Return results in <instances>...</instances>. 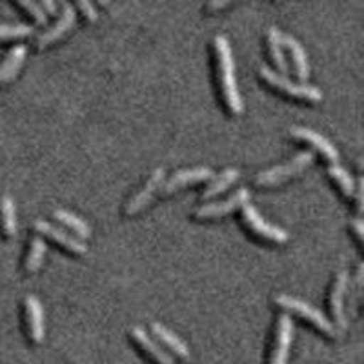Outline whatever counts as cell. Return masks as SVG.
I'll list each match as a JSON object with an SVG mask.
<instances>
[{
	"instance_id": "obj_1",
	"label": "cell",
	"mask_w": 364,
	"mask_h": 364,
	"mask_svg": "<svg viewBox=\"0 0 364 364\" xmlns=\"http://www.w3.org/2000/svg\"><path fill=\"white\" fill-rule=\"evenodd\" d=\"M213 48L217 57V80L220 84L224 102L233 115H240L245 109V104L240 99L239 87L235 79V63H233V51L230 41L224 35L213 37Z\"/></svg>"
},
{
	"instance_id": "obj_2",
	"label": "cell",
	"mask_w": 364,
	"mask_h": 364,
	"mask_svg": "<svg viewBox=\"0 0 364 364\" xmlns=\"http://www.w3.org/2000/svg\"><path fill=\"white\" fill-rule=\"evenodd\" d=\"M273 301H275V304H277L279 308H282V310L291 311V314H297L299 317L310 321V323L314 324L317 330L323 331L324 336H328L330 339H339L341 337V333L337 331V328L333 326V323H331V321H328L326 315H324L321 310H317V308L311 306V304H308V302L301 301V299L290 297V295H286V294L275 295V299H273Z\"/></svg>"
},
{
	"instance_id": "obj_3",
	"label": "cell",
	"mask_w": 364,
	"mask_h": 364,
	"mask_svg": "<svg viewBox=\"0 0 364 364\" xmlns=\"http://www.w3.org/2000/svg\"><path fill=\"white\" fill-rule=\"evenodd\" d=\"M315 154L310 149H304V151H299L294 159H290L284 164L273 166L268 170H262L257 173L255 184L257 186H275V184H281L286 178L295 177L297 173L304 171L308 166L314 164Z\"/></svg>"
},
{
	"instance_id": "obj_4",
	"label": "cell",
	"mask_w": 364,
	"mask_h": 364,
	"mask_svg": "<svg viewBox=\"0 0 364 364\" xmlns=\"http://www.w3.org/2000/svg\"><path fill=\"white\" fill-rule=\"evenodd\" d=\"M259 73H261V77L269 84V86L282 91L286 95L295 97V99L301 100H308V102H318V100H323V91L318 90V87L306 82H294V80L288 79L286 75L277 73L275 70L266 66V64H262V66L259 68Z\"/></svg>"
},
{
	"instance_id": "obj_5",
	"label": "cell",
	"mask_w": 364,
	"mask_h": 364,
	"mask_svg": "<svg viewBox=\"0 0 364 364\" xmlns=\"http://www.w3.org/2000/svg\"><path fill=\"white\" fill-rule=\"evenodd\" d=\"M240 211H242V220H245V224L255 233V235L262 237V239L266 240H272V242H277V245H282V242H286V240L290 239V235H288L286 230L268 223L253 204H242Z\"/></svg>"
},
{
	"instance_id": "obj_6",
	"label": "cell",
	"mask_w": 364,
	"mask_h": 364,
	"mask_svg": "<svg viewBox=\"0 0 364 364\" xmlns=\"http://www.w3.org/2000/svg\"><path fill=\"white\" fill-rule=\"evenodd\" d=\"M250 203V191L246 188H240L235 193L230 195L228 199L217 200V203H204L200 204L197 210L193 211L195 219L206 220V219H217V217L228 215L230 211L242 208V204Z\"/></svg>"
},
{
	"instance_id": "obj_7",
	"label": "cell",
	"mask_w": 364,
	"mask_h": 364,
	"mask_svg": "<svg viewBox=\"0 0 364 364\" xmlns=\"http://www.w3.org/2000/svg\"><path fill=\"white\" fill-rule=\"evenodd\" d=\"M291 339H294V321H291V317L288 314H281L277 317V328H275V339H273L269 364L288 363Z\"/></svg>"
},
{
	"instance_id": "obj_8",
	"label": "cell",
	"mask_w": 364,
	"mask_h": 364,
	"mask_svg": "<svg viewBox=\"0 0 364 364\" xmlns=\"http://www.w3.org/2000/svg\"><path fill=\"white\" fill-rule=\"evenodd\" d=\"M348 284H350V277H348L346 269H341L339 273H336V279H333V284H331L330 310L333 326L337 328L339 333H344L348 328L346 314H344V295H346Z\"/></svg>"
},
{
	"instance_id": "obj_9",
	"label": "cell",
	"mask_w": 364,
	"mask_h": 364,
	"mask_svg": "<svg viewBox=\"0 0 364 364\" xmlns=\"http://www.w3.org/2000/svg\"><path fill=\"white\" fill-rule=\"evenodd\" d=\"M162 182H164V168H157L154 173L149 175L148 181L144 182V186L133 195L132 199L126 203L124 213L126 215H135L142 208H146L149 204V200L154 199V195L161 190Z\"/></svg>"
},
{
	"instance_id": "obj_10",
	"label": "cell",
	"mask_w": 364,
	"mask_h": 364,
	"mask_svg": "<svg viewBox=\"0 0 364 364\" xmlns=\"http://www.w3.org/2000/svg\"><path fill=\"white\" fill-rule=\"evenodd\" d=\"M75 22H77V11H75L73 4H70V2H64L63 4V11H60V17H58V21L55 22L53 26H50L48 29H44L41 35L37 37V46L38 48H48L50 44H53L55 41H58L60 37H64V35L70 31L71 28L75 26Z\"/></svg>"
},
{
	"instance_id": "obj_11",
	"label": "cell",
	"mask_w": 364,
	"mask_h": 364,
	"mask_svg": "<svg viewBox=\"0 0 364 364\" xmlns=\"http://www.w3.org/2000/svg\"><path fill=\"white\" fill-rule=\"evenodd\" d=\"M33 228H35V232L41 233V235H44V237H50V239L55 240L57 245L64 246L68 252L77 253V255H82V253H86L87 248L82 240L77 239V237L71 235V233L64 232V230H60V228L53 226V224L38 219L33 223Z\"/></svg>"
},
{
	"instance_id": "obj_12",
	"label": "cell",
	"mask_w": 364,
	"mask_h": 364,
	"mask_svg": "<svg viewBox=\"0 0 364 364\" xmlns=\"http://www.w3.org/2000/svg\"><path fill=\"white\" fill-rule=\"evenodd\" d=\"M211 177H213V171H211V168H206V166H197V168H190V170L175 171L168 181L162 182V186L159 191H161L162 195H170L173 193V191L181 190V188L188 186V184L208 181V178Z\"/></svg>"
},
{
	"instance_id": "obj_13",
	"label": "cell",
	"mask_w": 364,
	"mask_h": 364,
	"mask_svg": "<svg viewBox=\"0 0 364 364\" xmlns=\"http://www.w3.org/2000/svg\"><path fill=\"white\" fill-rule=\"evenodd\" d=\"M290 135L297 141H304L308 144L314 146L317 151L326 157V161H330V164H339V151L336 149V146L328 141L326 136H323L321 133H317L311 128H302V126H294L290 129Z\"/></svg>"
},
{
	"instance_id": "obj_14",
	"label": "cell",
	"mask_w": 364,
	"mask_h": 364,
	"mask_svg": "<svg viewBox=\"0 0 364 364\" xmlns=\"http://www.w3.org/2000/svg\"><path fill=\"white\" fill-rule=\"evenodd\" d=\"M26 324H28V336L31 343L41 344L44 341V311L37 295H26Z\"/></svg>"
},
{
	"instance_id": "obj_15",
	"label": "cell",
	"mask_w": 364,
	"mask_h": 364,
	"mask_svg": "<svg viewBox=\"0 0 364 364\" xmlns=\"http://www.w3.org/2000/svg\"><path fill=\"white\" fill-rule=\"evenodd\" d=\"M129 336H132V339L139 344V348H141L142 352H144L149 359L154 360L155 364H175L173 357H171L170 353H166L164 350H162V348L159 346V344L155 343L148 333H146L144 328L141 326L132 328Z\"/></svg>"
},
{
	"instance_id": "obj_16",
	"label": "cell",
	"mask_w": 364,
	"mask_h": 364,
	"mask_svg": "<svg viewBox=\"0 0 364 364\" xmlns=\"http://www.w3.org/2000/svg\"><path fill=\"white\" fill-rule=\"evenodd\" d=\"M282 46H286V50L291 53V60H294L297 77L302 82H306L308 77H310V64H308V55L301 46V42L295 37H291V35H282Z\"/></svg>"
},
{
	"instance_id": "obj_17",
	"label": "cell",
	"mask_w": 364,
	"mask_h": 364,
	"mask_svg": "<svg viewBox=\"0 0 364 364\" xmlns=\"http://www.w3.org/2000/svg\"><path fill=\"white\" fill-rule=\"evenodd\" d=\"M26 53H28V50H26L24 44L13 46L11 50L8 51L6 58L2 60V64H0V84L9 82V80L17 77L18 70H21L22 64H24Z\"/></svg>"
},
{
	"instance_id": "obj_18",
	"label": "cell",
	"mask_w": 364,
	"mask_h": 364,
	"mask_svg": "<svg viewBox=\"0 0 364 364\" xmlns=\"http://www.w3.org/2000/svg\"><path fill=\"white\" fill-rule=\"evenodd\" d=\"M151 333H154V336L157 337V339L161 341V343L164 344V346L168 348L171 353H175V355L181 357V359H188V355H190V350H188L186 343H184V341H182L178 336H175L173 331L168 330L164 324L151 323Z\"/></svg>"
},
{
	"instance_id": "obj_19",
	"label": "cell",
	"mask_w": 364,
	"mask_h": 364,
	"mask_svg": "<svg viewBox=\"0 0 364 364\" xmlns=\"http://www.w3.org/2000/svg\"><path fill=\"white\" fill-rule=\"evenodd\" d=\"M239 177H240L239 170H235V168H226V170L220 171L219 175H215L213 181L208 184L206 190H204L203 195H200V200H208L211 199V197H215V195L223 193V191L232 186L233 182H235Z\"/></svg>"
},
{
	"instance_id": "obj_20",
	"label": "cell",
	"mask_w": 364,
	"mask_h": 364,
	"mask_svg": "<svg viewBox=\"0 0 364 364\" xmlns=\"http://www.w3.org/2000/svg\"><path fill=\"white\" fill-rule=\"evenodd\" d=\"M0 224H2V232L6 237L17 235V210H15V203L9 195L0 197Z\"/></svg>"
},
{
	"instance_id": "obj_21",
	"label": "cell",
	"mask_w": 364,
	"mask_h": 364,
	"mask_svg": "<svg viewBox=\"0 0 364 364\" xmlns=\"http://www.w3.org/2000/svg\"><path fill=\"white\" fill-rule=\"evenodd\" d=\"M53 217L58 220V223H63L64 226H68L73 233H77V239H90L91 235V228L87 226V223H84L79 215H75L71 211L63 210V208H58V210L53 211Z\"/></svg>"
},
{
	"instance_id": "obj_22",
	"label": "cell",
	"mask_w": 364,
	"mask_h": 364,
	"mask_svg": "<svg viewBox=\"0 0 364 364\" xmlns=\"http://www.w3.org/2000/svg\"><path fill=\"white\" fill-rule=\"evenodd\" d=\"M46 250H48V245H46V240L41 235H35L33 239L29 240V250L24 261L26 273H35L41 268L42 261H44Z\"/></svg>"
},
{
	"instance_id": "obj_23",
	"label": "cell",
	"mask_w": 364,
	"mask_h": 364,
	"mask_svg": "<svg viewBox=\"0 0 364 364\" xmlns=\"http://www.w3.org/2000/svg\"><path fill=\"white\" fill-rule=\"evenodd\" d=\"M268 48L275 68L281 71V75H284L286 71H288V64H286L284 51H282V33L279 31V28H275V26H272V28L268 29Z\"/></svg>"
},
{
	"instance_id": "obj_24",
	"label": "cell",
	"mask_w": 364,
	"mask_h": 364,
	"mask_svg": "<svg viewBox=\"0 0 364 364\" xmlns=\"http://www.w3.org/2000/svg\"><path fill=\"white\" fill-rule=\"evenodd\" d=\"M328 175L336 181V184L343 191L344 197L352 199L353 195H355V181L352 178V175L348 173L341 164H328Z\"/></svg>"
},
{
	"instance_id": "obj_25",
	"label": "cell",
	"mask_w": 364,
	"mask_h": 364,
	"mask_svg": "<svg viewBox=\"0 0 364 364\" xmlns=\"http://www.w3.org/2000/svg\"><path fill=\"white\" fill-rule=\"evenodd\" d=\"M33 26L28 24H0V41L29 37V35H33Z\"/></svg>"
},
{
	"instance_id": "obj_26",
	"label": "cell",
	"mask_w": 364,
	"mask_h": 364,
	"mask_svg": "<svg viewBox=\"0 0 364 364\" xmlns=\"http://www.w3.org/2000/svg\"><path fill=\"white\" fill-rule=\"evenodd\" d=\"M17 4L21 6V8H24L26 11H28L29 15H31V17L35 18V22H37V24H41V26L48 24V15H46L44 11H42V8L37 4V2H28V0H18Z\"/></svg>"
},
{
	"instance_id": "obj_27",
	"label": "cell",
	"mask_w": 364,
	"mask_h": 364,
	"mask_svg": "<svg viewBox=\"0 0 364 364\" xmlns=\"http://www.w3.org/2000/svg\"><path fill=\"white\" fill-rule=\"evenodd\" d=\"M363 279H364V266H363V262H360V264L357 266L355 284H353V295H352V302H350V306H352V314H355L357 306H359L360 291H363Z\"/></svg>"
},
{
	"instance_id": "obj_28",
	"label": "cell",
	"mask_w": 364,
	"mask_h": 364,
	"mask_svg": "<svg viewBox=\"0 0 364 364\" xmlns=\"http://www.w3.org/2000/svg\"><path fill=\"white\" fill-rule=\"evenodd\" d=\"M77 8L82 11L84 18L90 22H95L97 21V11H95V6L91 4V2H87V0H80L79 4H77Z\"/></svg>"
},
{
	"instance_id": "obj_29",
	"label": "cell",
	"mask_w": 364,
	"mask_h": 364,
	"mask_svg": "<svg viewBox=\"0 0 364 364\" xmlns=\"http://www.w3.org/2000/svg\"><path fill=\"white\" fill-rule=\"evenodd\" d=\"M350 226L353 228V232H355V237H357V240H363V233H364V224H363V219H360L359 215L355 217V219L352 220V223H350Z\"/></svg>"
},
{
	"instance_id": "obj_30",
	"label": "cell",
	"mask_w": 364,
	"mask_h": 364,
	"mask_svg": "<svg viewBox=\"0 0 364 364\" xmlns=\"http://www.w3.org/2000/svg\"><path fill=\"white\" fill-rule=\"evenodd\" d=\"M363 178H359V181H357V186H355V195H357V213H359V217H360V213H363Z\"/></svg>"
},
{
	"instance_id": "obj_31",
	"label": "cell",
	"mask_w": 364,
	"mask_h": 364,
	"mask_svg": "<svg viewBox=\"0 0 364 364\" xmlns=\"http://www.w3.org/2000/svg\"><path fill=\"white\" fill-rule=\"evenodd\" d=\"M38 6H41L42 11H44L46 15H55V13H57V9H58L57 2H53V0H44V2H41Z\"/></svg>"
},
{
	"instance_id": "obj_32",
	"label": "cell",
	"mask_w": 364,
	"mask_h": 364,
	"mask_svg": "<svg viewBox=\"0 0 364 364\" xmlns=\"http://www.w3.org/2000/svg\"><path fill=\"white\" fill-rule=\"evenodd\" d=\"M224 6H228V2L226 0H220V2H210V4H206V9L211 11V9H220L224 8Z\"/></svg>"
}]
</instances>
